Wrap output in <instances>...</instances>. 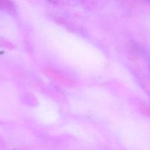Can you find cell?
I'll return each mask as SVG.
<instances>
[{
    "mask_svg": "<svg viewBox=\"0 0 150 150\" xmlns=\"http://www.w3.org/2000/svg\"><path fill=\"white\" fill-rule=\"evenodd\" d=\"M11 7V2L10 0H0V8L10 9Z\"/></svg>",
    "mask_w": 150,
    "mask_h": 150,
    "instance_id": "1",
    "label": "cell"
}]
</instances>
